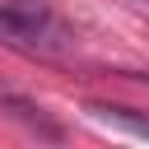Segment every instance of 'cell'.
<instances>
[{"label":"cell","instance_id":"cell-1","mask_svg":"<svg viewBox=\"0 0 149 149\" xmlns=\"http://www.w3.org/2000/svg\"><path fill=\"white\" fill-rule=\"evenodd\" d=\"M98 121H112V126H121V130H130V135H144L149 140V116H140V112H130V107H112V102H93L88 107Z\"/></svg>","mask_w":149,"mask_h":149},{"label":"cell","instance_id":"cell-2","mask_svg":"<svg viewBox=\"0 0 149 149\" xmlns=\"http://www.w3.org/2000/svg\"><path fill=\"white\" fill-rule=\"evenodd\" d=\"M130 79H144V84H149V70H144V74H130Z\"/></svg>","mask_w":149,"mask_h":149},{"label":"cell","instance_id":"cell-3","mask_svg":"<svg viewBox=\"0 0 149 149\" xmlns=\"http://www.w3.org/2000/svg\"><path fill=\"white\" fill-rule=\"evenodd\" d=\"M135 5H149V0H135Z\"/></svg>","mask_w":149,"mask_h":149}]
</instances>
